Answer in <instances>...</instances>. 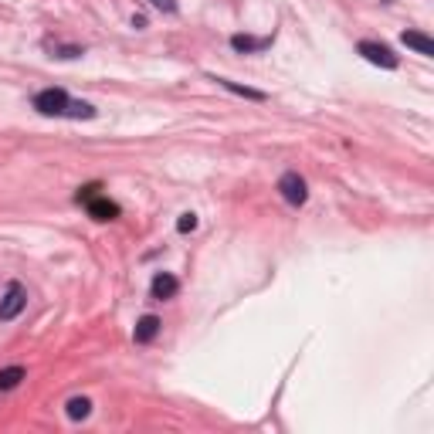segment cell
Here are the masks:
<instances>
[{"label": "cell", "instance_id": "cell-1", "mask_svg": "<svg viewBox=\"0 0 434 434\" xmlns=\"http://www.w3.org/2000/svg\"><path fill=\"white\" fill-rule=\"evenodd\" d=\"M24 302H28L24 285H21V282H11V285H7V292H4V299H0V323H11V319H17V316H21V309H24Z\"/></svg>", "mask_w": 434, "mask_h": 434}, {"label": "cell", "instance_id": "cell-2", "mask_svg": "<svg viewBox=\"0 0 434 434\" xmlns=\"http://www.w3.org/2000/svg\"><path fill=\"white\" fill-rule=\"evenodd\" d=\"M68 95L62 92V89H45V92L34 95V108L41 112V116H65L68 112Z\"/></svg>", "mask_w": 434, "mask_h": 434}, {"label": "cell", "instance_id": "cell-3", "mask_svg": "<svg viewBox=\"0 0 434 434\" xmlns=\"http://www.w3.org/2000/svg\"><path fill=\"white\" fill-rule=\"evenodd\" d=\"M279 190H282V197L289 204H295V207H302V204L309 201V190H306V180L299 177V173H285L279 180Z\"/></svg>", "mask_w": 434, "mask_h": 434}, {"label": "cell", "instance_id": "cell-4", "mask_svg": "<svg viewBox=\"0 0 434 434\" xmlns=\"http://www.w3.org/2000/svg\"><path fill=\"white\" fill-rule=\"evenodd\" d=\"M360 55L370 65H380V68H397V55L390 51L387 45H377V41H363L360 45Z\"/></svg>", "mask_w": 434, "mask_h": 434}, {"label": "cell", "instance_id": "cell-5", "mask_svg": "<svg viewBox=\"0 0 434 434\" xmlns=\"http://www.w3.org/2000/svg\"><path fill=\"white\" fill-rule=\"evenodd\" d=\"M401 41H404L407 48H414L418 55H424V58H431V55H434V41L428 38V34H421V31H404V34H401Z\"/></svg>", "mask_w": 434, "mask_h": 434}, {"label": "cell", "instance_id": "cell-6", "mask_svg": "<svg viewBox=\"0 0 434 434\" xmlns=\"http://www.w3.org/2000/svg\"><path fill=\"white\" fill-rule=\"evenodd\" d=\"M89 214L95 221H112V217H119V204H112L108 197H92L89 201Z\"/></svg>", "mask_w": 434, "mask_h": 434}, {"label": "cell", "instance_id": "cell-7", "mask_svg": "<svg viewBox=\"0 0 434 434\" xmlns=\"http://www.w3.org/2000/svg\"><path fill=\"white\" fill-rule=\"evenodd\" d=\"M177 289H180V282L173 279L170 272H160V275L153 279V299H173Z\"/></svg>", "mask_w": 434, "mask_h": 434}, {"label": "cell", "instance_id": "cell-8", "mask_svg": "<svg viewBox=\"0 0 434 434\" xmlns=\"http://www.w3.org/2000/svg\"><path fill=\"white\" fill-rule=\"evenodd\" d=\"M268 45H272V38H251V34H234L231 38L234 51H262Z\"/></svg>", "mask_w": 434, "mask_h": 434}, {"label": "cell", "instance_id": "cell-9", "mask_svg": "<svg viewBox=\"0 0 434 434\" xmlns=\"http://www.w3.org/2000/svg\"><path fill=\"white\" fill-rule=\"evenodd\" d=\"M156 333H160V319L156 316H143L140 323H136V343H150V340H156Z\"/></svg>", "mask_w": 434, "mask_h": 434}, {"label": "cell", "instance_id": "cell-10", "mask_svg": "<svg viewBox=\"0 0 434 434\" xmlns=\"http://www.w3.org/2000/svg\"><path fill=\"white\" fill-rule=\"evenodd\" d=\"M228 92L234 95H245V99H251V102H265V92H258V89H248V85H238V82H228V78H217Z\"/></svg>", "mask_w": 434, "mask_h": 434}, {"label": "cell", "instance_id": "cell-11", "mask_svg": "<svg viewBox=\"0 0 434 434\" xmlns=\"http://www.w3.org/2000/svg\"><path fill=\"white\" fill-rule=\"evenodd\" d=\"M24 380V367H4L0 370V390H14Z\"/></svg>", "mask_w": 434, "mask_h": 434}, {"label": "cell", "instance_id": "cell-12", "mask_svg": "<svg viewBox=\"0 0 434 434\" xmlns=\"http://www.w3.org/2000/svg\"><path fill=\"white\" fill-rule=\"evenodd\" d=\"M89 411H92V401H89V397H72V401H68V418L72 421H85Z\"/></svg>", "mask_w": 434, "mask_h": 434}, {"label": "cell", "instance_id": "cell-13", "mask_svg": "<svg viewBox=\"0 0 434 434\" xmlns=\"http://www.w3.org/2000/svg\"><path fill=\"white\" fill-rule=\"evenodd\" d=\"M65 116H72V119H92L95 108L89 102H68V112Z\"/></svg>", "mask_w": 434, "mask_h": 434}, {"label": "cell", "instance_id": "cell-14", "mask_svg": "<svg viewBox=\"0 0 434 434\" xmlns=\"http://www.w3.org/2000/svg\"><path fill=\"white\" fill-rule=\"evenodd\" d=\"M194 228H197V217H194V214H180V221H177V231H180V234H190Z\"/></svg>", "mask_w": 434, "mask_h": 434}, {"label": "cell", "instance_id": "cell-15", "mask_svg": "<svg viewBox=\"0 0 434 434\" xmlns=\"http://www.w3.org/2000/svg\"><path fill=\"white\" fill-rule=\"evenodd\" d=\"M153 7H160V11H167V14H173L177 11V0H150Z\"/></svg>", "mask_w": 434, "mask_h": 434}]
</instances>
